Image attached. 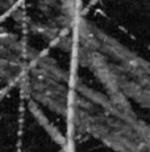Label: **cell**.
Wrapping results in <instances>:
<instances>
[{"label": "cell", "mask_w": 150, "mask_h": 152, "mask_svg": "<svg viewBox=\"0 0 150 152\" xmlns=\"http://www.w3.org/2000/svg\"><path fill=\"white\" fill-rule=\"evenodd\" d=\"M66 123L113 152H150V124L119 94L102 93L74 78Z\"/></svg>", "instance_id": "cell-1"}, {"label": "cell", "mask_w": 150, "mask_h": 152, "mask_svg": "<svg viewBox=\"0 0 150 152\" xmlns=\"http://www.w3.org/2000/svg\"><path fill=\"white\" fill-rule=\"evenodd\" d=\"M120 56L119 50L115 49ZM80 64L97 75L107 91L134 101L150 110V68L141 60H103L87 50H76Z\"/></svg>", "instance_id": "cell-2"}, {"label": "cell", "mask_w": 150, "mask_h": 152, "mask_svg": "<svg viewBox=\"0 0 150 152\" xmlns=\"http://www.w3.org/2000/svg\"><path fill=\"white\" fill-rule=\"evenodd\" d=\"M32 52L19 36L0 28V80L19 87L29 65Z\"/></svg>", "instance_id": "cell-3"}]
</instances>
